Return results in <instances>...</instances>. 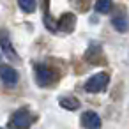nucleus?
Instances as JSON below:
<instances>
[{"instance_id":"f257e3e1","label":"nucleus","mask_w":129,"mask_h":129,"mask_svg":"<svg viewBox=\"0 0 129 129\" xmlns=\"http://www.w3.org/2000/svg\"><path fill=\"white\" fill-rule=\"evenodd\" d=\"M36 122V115L28 108H20L13 113L11 118V127L13 129H28Z\"/></svg>"},{"instance_id":"f03ea898","label":"nucleus","mask_w":129,"mask_h":129,"mask_svg":"<svg viewBox=\"0 0 129 129\" xmlns=\"http://www.w3.org/2000/svg\"><path fill=\"white\" fill-rule=\"evenodd\" d=\"M57 80H58V74H57L53 69H50L48 66H37V67H36V83H37L39 87L48 88V87H51Z\"/></svg>"},{"instance_id":"7ed1b4c3","label":"nucleus","mask_w":129,"mask_h":129,"mask_svg":"<svg viewBox=\"0 0 129 129\" xmlns=\"http://www.w3.org/2000/svg\"><path fill=\"white\" fill-rule=\"evenodd\" d=\"M108 81H110V74H108V73H97V74L90 76V78L85 81V90L90 92V94L103 92V90L108 87Z\"/></svg>"},{"instance_id":"20e7f679","label":"nucleus","mask_w":129,"mask_h":129,"mask_svg":"<svg viewBox=\"0 0 129 129\" xmlns=\"http://www.w3.org/2000/svg\"><path fill=\"white\" fill-rule=\"evenodd\" d=\"M0 76H2V83L6 87H14L20 80V74L14 67L7 66V64H2L0 66Z\"/></svg>"},{"instance_id":"39448f33","label":"nucleus","mask_w":129,"mask_h":129,"mask_svg":"<svg viewBox=\"0 0 129 129\" xmlns=\"http://www.w3.org/2000/svg\"><path fill=\"white\" fill-rule=\"evenodd\" d=\"M81 125L85 129H101V117L95 113V111H83L81 118H80Z\"/></svg>"},{"instance_id":"423d86ee","label":"nucleus","mask_w":129,"mask_h":129,"mask_svg":"<svg viewBox=\"0 0 129 129\" xmlns=\"http://www.w3.org/2000/svg\"><path fill=\"white\" fill-rule=\"evenodd\" d=\"M57 28L60 32H66V34H71L74 28H76V16L73 13H66L60 16L58 23H57Z\"/></svg>"},{"instance_id":"0eeeda50","label":"nucleus","mask_w":129,"mask_h":129,"mask_svg":"<svg viewBox=\"0 0 129 129\" xmlns=\"http://www.w3.org/2000/svg\"><path fill=\"white\" fill-rule=\"evenodd\" d=\"M58 104H60L64 110H69V111H74V110L80 108V101H78L76 97H73V95H62V97L58 99Z\"/></svg>"},{"instance_id":"6e6552de","label":"nucleus","mask_w":129,"mask_h":129,"mask_svg":"<svg viewBox=\"0 0 129 129\" xmlns=\"http://www.w3.org/2000/svg\"><path fill=\"white\" fill-rule=\"evenodd\" d=\"M2 51H4V55H6L7 58L14 60L16 64H20V57H18V53H16V51L11 48V44H9L7 36H6V34H2Z\"/></svg>"},{"instance_id":"1a4fd4ad","label":"nucleus","mask_w":129,"mask_h":129,"mask_svg":"<svg viewBox=\"0 0 129 129\" xmlns=\"http://www.w3.org/2000/svg\"><path fill=\"white\" fill-rule=\"evenodd\" d=\"M111 25L118 30V32H127L129 30V18L125 14H118L111 20Z\"/></svg>"},{"instance_id":"9d476101","label":"nucleus","mask_w":129,"mask_h":129,"mask_svg":"<svg viewBox=\"0 0 129 129\" xmlns=\"http://www.w3.org/2000/svg\"><path fill=\"white\" fill-rule=\"evenodd\" d=\"M97 57H99V58H103L101 46H99V44H92V46L87 50V53H85V58H87L90 64H97Z\"/></svg>"},{"instance_id":"9b49d317","label":"nucleus","mask_w":129,"mask_h":129,"mask_svg":"<svg viewBox=\"0 0 129 129\" xmlns=\"http://www.w3.org/2000/svg\"><path fill=\"white\" fill-rule=\"evenodd\" d=\"M111 0H95V4H94V9L101 14H106L111 11Z\"/></svg>"},{"instance_id":"f8f14e48","label":"nucleus","mask_w":129,"mask_h":129,"mask_svg":"<svg viewBox=\"0 0 129 129\" xmlns=\"http://www.w3.org/2000/svg\"><path fill=\"white\" fill-rule=\"evenodd\" d=\"M18 6L23 13H34L36 7H37V0H18Z\"/></svg>"}]
</instances>
